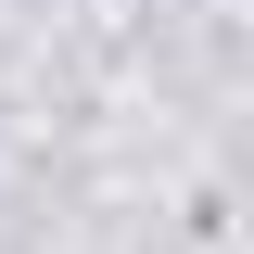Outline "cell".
Listing matches in <instances>:
<instances>
[]
</instances>
